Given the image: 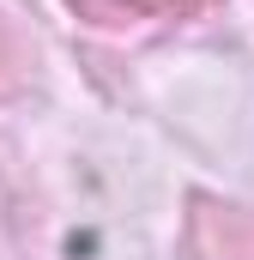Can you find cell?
Instances as JSON below:
<instances>
[{
  "label": "cell",
  "instance_id": "6da1fadb",
  "mask_svg": "<svg viewBox=\"0 0 254 260\" xmlns=\"http://www.w3.org/2000/svg\"><path fill=\"white\" fill-rule=\"evenodd\" d=\"M194 254L200 260H254V218L236 206H212L200 200L194 218Z\"/></svg>",
  "mask_w": 254,
  "mask_h": 260
},
{
  "label": "cell",
  "instance_id": "3957f363",
  "mask_svg": "<svg viewBox=\"0 0 254 260\" xmlns=\"http://www.w3.org/2000/svg\"><path fill=\"white\" fill-rule=\"evenodd\" d=\"M0 91H12V43H6V30H0Z\"/></svg>",
  "mask_w": 254,
  "mask_h": 260
},
{
  "label": "cell",
  "instance_id": "7a4b0ae2",
  "mask_svg": "<svg viewBox=\"0 0 254 260\" xmlns=\"http://www.w3.org/2000/svg\"><path fill=\"white\" fill-rule=\"evenodd\" d=\"M85 18H97V24H127V18H139V12H194L200 0H73Z\"/></svg>",
  "mask_w": 254,
  "mask_h": 260
}]
</instances>
